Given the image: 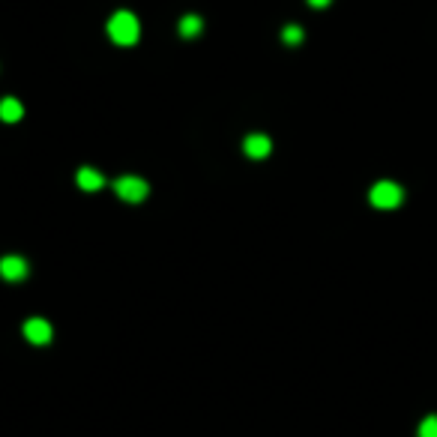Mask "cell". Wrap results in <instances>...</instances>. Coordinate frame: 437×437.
<instances>
[{
	"mask_svg": "<svg viewBox=\"0 0 437 437\" xmlns=\"http://www.w3.org/2000/svg\"><path fill=\"white\" fill-rule=\"evenodd\" d=\"M281 39H285L288 45H299V42H303V30H299L297 24H288L285 30H281Z\"/></svg>",
	"mask_w": 437,
	"mask_h": 437,
	"instance_id": "cell-10",
	"label": "cell"
},
{
	"mask_svg": "<svg viewBox=\"0 0 437 437\" xmlns=\"http://www.w3.org/2000/svg\"><path fill=\"white\" fill-rule=\"evenodd\" d=\"M243 150H245V156H252V159H263V156H270L272 144H270L267 135H249V138L243 141Z\"/></svg>",
	"mask_w": 437,
	"mask_h": 437,
	"instance_id": "cell-6",
	"label": "cell"
},
{
	"mask_svg": "<svg viewBox=\"0 0 437 437\" xmlns=\"http://www.w3.org/2000/svg\"><path fill=\"white\" fill-rule=\"evenodd\" d=\"M420 437H437V416H425L420 422Z\"/></svg>",
	"mask_w": 437,
	"mask_h": 437,
	"instance_id": "cell-11",
	"label": "cell"
},
{
	"mask_svg": "<svg viewBox=\"0 0 437 437\" xmlns=\"http://www.w3.org/2000/svg\"><path fill=\"white\" fill-rule=\"evenodd\" d=\"M114 192L123 198V201H129V204H138V201H144L147 198V192H150V186L144 183L141 177H120L114 183Z\"/></svg>",
	"mask_w": 437,
	"mask_h": 437,
	"instance_id": "cell-3",
	"label": "cell"
},
{
	"mask_svg": "<svg viewBox=\"0 0 437 437\" xmlns=\"http://www.w3.org/2000/svg\"><path fill=\"white\" fill-rule=\"evenodd\" d=\"M0 276H3L6 281H21L27 276V261L24 258H15V254L0 258Z\"/></svg>",
	"mask_w": 437,
	"mask_h": 437,
	"instance_id": "cell-5",
	"label": "cell"
},
{
	"mask_svg": "<svg viewBox=\"0 0 437 437\" xmlns=\"http://www.w3.org/2000/svg\"><path fill=\"white\" fill-rule=\"evenodd\" d=\"M180 33H183V36H198V33H201V18L186 15L183 21H180Z\"/></svg>",
	"mask_w": 437,
	"mask_h": 437,
	"instance_id": "cell-9",
	"label": "cell"
},
{
	"mask_svg": "<svg viewBox=\"0 0 437 437\" xmlns=\"http://www.w3.org/2000/svg\"><path fill=\"white\" fill-rule=\"evenodd\" d=\"M402 186L393 183V180H380V183L371 186V192H369V201L378 207V210H393V207L402 204Z\"/></svg>",
	"mask_w": 437,
	"mask_h": 437,
	"instance_id": "cell-2",
	"label": "cell"
},
{
	"mask_svg": "<svg viewBox=\"0 0 437 437\" xmlns=\"http://www.w3.org/2000/svg\"><path fill=\"white\" fill-rule=\"evenodd\" d=\"M24 339L33 344H48L51 342V324L42 321V317H30L24 324Z\"/></svg>",
	"mask_w": 437,
	"mask_h": 437,
	"instance_id": "cell-4",
	"label": "cell"
},
{
	"mask_svg": "<svg viewBox=\"0 0 437 437\" xmlns=\"http://www.w3.org/2000/svg\"><path fill=\"white\" fill-rule=\"evenodd\" d=\"M24 117V105L18 102L15 96H6L3 102H0V120L3 123H15V120H21Z\"/></svg>",
	"mask_w": 437,
	"mask_h": 437,
	"instance_id": "cell-8",
	"label": "cell"
},
{
	"mask_svg": "<svg viewBox=\"0 0 437 437\" xmlns=\"http://www.w3.org/2000/svg\"><path fill=\"white\" fill-rule=\"evenodd\" d=\"M108 36L117 42V45H135L141 36V24L138 18L132 12H117L111 15V21H108Z\"/></svg>",
	"mask_w": 437,
	"mask_h": 437,
	"instance_id": "cell-1",
	"label": "cell"
},
{
	"mask_svg": "<svg viewBox=\"0 0 437 437\" xmlns=\"http://www.w3.org/2000/svg\"><path fill=\"white\" fill-rule=\"evenodd\" d=\"M308 3H312L315 9H324V6H330V3H333V0H308Z\"/></svg>",
	"mask_w": 437,
	"mask_h": 437,
	"instance_id": "cell-12",
	"label": "cell"
},
{
	"mask_svg": "<svg viewBox=\"0 0 437 437\" xmlns=\"http://www.w3.org/2000/svg\"><path fill=\"white\" fill-rule=\"evenodd\" d=\"M78 186L84 189V192H99V189L105 186V177L99 174L96 168H81L78 171Z\"/></svg>",
	"mask_w": 437,
	"mask_h": 437,
	"instance_id": "cell-7",
	"label": "cell"
}]
</instances>
